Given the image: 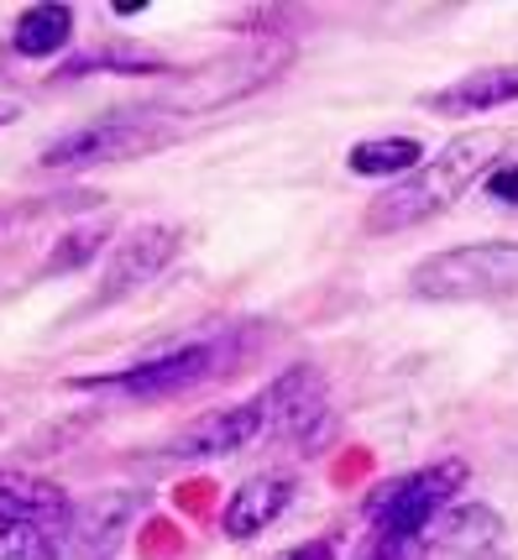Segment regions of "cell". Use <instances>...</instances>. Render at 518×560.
<instances>
[{"instance_id": "cell-19", "label": "cell", "mask_w": 518, "mask_h": 560, "mask_svg": "<svg viewBox=\"0 0 518 560\" xmlns=\"http://www.w3.org/2000/svg\"><path fill=\"white\" fill-rule=\"evenodd\" d=\"M487 195H493V199H508V205H518V168L487 173Z\"/></svg>"}, {"instance_id": "cell-17", "label": "cell", "mask_w": 518, "mask_h": 560, "mask_svg": "<svg viewBox=\"0 0 518 560\" xmlns=\"http://www.w3.org/2000/svg\"><path fill=\"white\" fill-rule=\"evenodd\" d=\"M0 560H63L48 529L22 524V518H0Z\"/></svg>"}, {"instance_id": "cell-16", "label": "cell", "mask_w": 518, "mask_h": 560, "mask_svg": "<svg viewBox=\"0 0 518 560\" xmlns=\"http://www.w3.org/2000/svg\"><path fill=\"white\" fill-rule=\"evenodd\" d=\"M105 242H110V215H95V220H84V225H74V231H63L48 257V272L90 268L99 252H105Z\"/></svg>"}, {"instance_id": "cell-18", "label": "cell", "mask_w": 518, "mask_h": 560, "mask_svg": "<svg viewBox=\"0 0 518 560\" xmlns=\"http://www.w3.org/2000/svg\"><path fill=\"white\" fill-rule=\"evenodd\" d=\"M372 560H429V539H377Z\"/></svg>"}, {"instance_id": "cell-2", "label": "cell", "mask_w": 518, "mask_h": 560, "mask_svg": "<svg viewBox=\"0 0 518 560\" xmlns=\"http://www.w3.org/2000/svg\"><path fill=\"white\" fill-rule=\"evenodd\" d=\"M294 63V43L283 37H257V43H242V48L221 52V58H204L195 69L173 73L168 84L152 95V110H168V116H210V110H225L236 100L262 95L268 84H278Z\"/></svg>"}, {"instance_id": "cell-6", "label": "cell", "mask_w": 518, "mask_h": 560, "mask_svg": "<svg viewBox=\"0 0 518 560\" xmlns=\"http://www.w3.org/2000/svg\"><path fill=\"white\" fill-rule=\"evenodd\" d=\"M471 466L467 462H440L424 466V471H409L388 488L372 492V524H377V539H420L429 535V524L445 513V503L467 488Z\"/></svg>"}, {"instance_id": "cell-11", "label": "cell", "mask_w": 518, "mask_h": 560, "mask_svg": "<svg viewBox=\"0 0 518 560\" xmlns=\"http://www.w3.org/2000/svg\"><path fill=\"white\" fill-rule=\"evenodd\" d=\"M289 503H294V477H283V471L251 477V482H242V488L231 492V503H225V535L231 539L262 535L272 518H283Z\"/></svg>"}, {"instance_id": "cell-13", "label": "cell", "mask_w": 518, "mask_h": 560, "mask_svg": "<svg viewBox=\"0 0 518 560\" xmlns=\"http://www.w3.org/2000/svg\"><path fill=\"white\" fill-rule=\"evenodd\" d=\"M74 37V11L58 5V0H43V5H26L16 26H11V48L22 58H52V52L69 48Z\"/></svg>"}, {"instance_id": "cell-4", "label": "cell", "mask_w": 518, "mask_h": 560, "mask_svg": "<svg viewBox=\"0 0 518 560\" xmlns=\"http://www.w3.org/2000/svg\"><path fill=\"white\" fill-rule=\"evenodd\" d=\"M178 131L157 121V110H116L105 121L74 126L63 131L58 142L43 147V168L52 173H74V168H105V163H131V158H148L157 147H168Z\"/></svg>"}, {"instance_id": "cell-12", "label": "cell", "mask_w": 518, "mask_h": 560, "mask_svg": "<svg viewBox=\"0 0 518 560\" xmlns=\"http://www.w3.org/2000/svg\"><path fill=\"white\" fill-rule=\"evenodd\" d=\"M514 100H518V69H482L435 90V95H424V105L440 110V116H482V110L514 105Z\"/></svg>"}, {"instance_id": "cell-8", "label": "cell", "mask_w": 518, "mask_h": 560, "mask_svg": "<svg viewBox=\"0 0 518 560\" xmlns=\"http://www.w3.org/2000/svg\"><path fill=\"white\" fill-rule=\"evenodd\" d=\"M178 246H184V231H178V225H137V231H126L121 242H116V252L105 257V283H99V293H105V299H126L131 289L152 283V278L178 257Z\"/></svg>"}, {"instance_id": "cell-1", "label": "cell", "mask_w": 518, "mask_h": 560, "mask_svg": "<svg viewBox=\"0 0 518 560\" xmlns=\"http://www.w3.org/2000/svg\"><path fill=\"white\" fill-rule=\"evenodd\" d=\"M497 137L493 131H467L445 147L440 158H429L409 178L388 184L382 195L367 205V231L372 236H393V231H409L429 215H445L456 199L467 195L471 184L482 178V168L497 158Z\"/></svg>"}, {"instance_id": "cell-10", "label": "cell", "mask_w": 518, "mask_h": 560, "mask_svg": "<svg viewBox=\"0 0 518 560\" xmlns=\"http://www.w3.org/2000/svg\"><path fill=\"white\" fill-rule=\"evenodd\" d=\"M0 518H22V524H37V529H58V524L74 518V503L48 477L0 471Z\"/></svg>"}, {"instance_id": "cell-9", "label": "cell", "mask_w": 518, "mask_h": 560, "mask_svg": "<svg viewBox=\"0 0 518 560\" xmlns=\"http://www.w3.org/2000/svg\"><path fill=\"white\" fill-rule=\"evenodd\" d=\"M257 404H262V419H268V435L304 440L325 419V383H320V372L294 366V372H283Z\"/></svg>"}, {"instance_id": "cell-15", "label": "cell", "mask_w": 518, "mask_h": 560, "mask_svg": "<svg viewBox=\"0 0 518 560\" xmlns=\"http://www.w3.org/2000/svg\"><path fill=\"white\" fill-rule=\"evenodd\" d=\"M497 539H503V524L482 503H461V509L440 513V545L456 550V556H482V550H493Z\"/></svg>"}, {"instance_id": "cell-7", "label": "cell", "mask_w": 518, "mask_h": 560, "mask_svg": "<svg viewBox=\"0 0 518 560\" xmlns=\"http://www.w3.org/2000/svg\"><path fill=\"white\" fill-rule=\"evenodd\" d=\"M268 435V419H262V404H236V409H215V415L195 419L189 430L163 445L168 462H210V456H231V451H247L251 440Z\"/></svg>"}, {"instance_id": "cell-3", "label": "cell", "mask_w": 518, "mask_h": 560, "mask_svg": "<svg viewBox=\"0 0 518 560\" xmlns=\"http://www.w3.org/2000/svg\"><path fill=\"white\" fill-rule=\"evenodd\" d=\"M409 289L429 304H476L518 293V242H471L424 257Z\"/></svg>"}, {"instance_id": "cell-20", "label": "cell", "mask_w": 518, "mask_h": 560, "mask_svg": "<svg viewBox=\"0 0 518 560\" xmlns=\"http://www.w3.org/2000/svg\"><path fill=\"white\" fill-rule=\"evenodd\" d=\"M278 560H335V556H330V545H294V550H283Z\"/></svg>"}, {"instance_id": "cell-21", "label": "cell", "mask_w": 518, "mask_h": 560, "mask_svg": "<svg viewBox=\"0 0 518 560\" xmlns=\"http://www.w3.org/2000/svg\"><path fill=\"white\" fill-rule=\"evenodd\" d=\"M16 116H22V105H16V100H0V126H11Z\"/></svg>"}, {"instance_id": "cell-14", "label": "cell", "mask_w": 518, "mask_h": 560, "mask_svg": "<svg viewBox=\"0 0 518 560\" xmlns=\"http://www.w3.org/2000/svg\"><path fill=\"white\" fill-rule=\"evenodd\" d=\"M424 147L414 137H372V142H356L345 152V168L362 173V178H409L420 168Z\"/></svg>"}, {"instance_id": "cell-5", "label": "cell", "mask_w": 518, "mask_h": 560, "mask_svg": "<svg viewBox=\"0 0 518 560\" xmlns=\"http://www.w3.org/2000/svg\"><path fill=\"white\" fill-rule=\"evenodd\" d=\"M225 366H236V351L231 341L210 336V341H189L178 351H163L142 366H126V372H110V377H74V388L84 393H121V398H173V393H189L210 377H221Z\"/></svg>"}]
</instances>
